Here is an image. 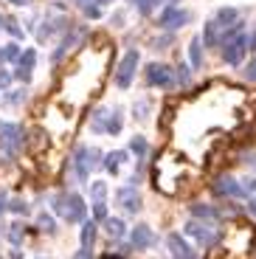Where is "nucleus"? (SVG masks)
Returning <instances> with one entry per match:
<instances>
[{"instance_id": "1", "label": "nucleus", "mask_w": 256, "mask_h": 259, "mask_svg": "<svg viewBox=\"0 0 256 259\" xmlns=\"http://www.w3.org/2000/svg\"><path fill=\"white\" fill-rule=\"evenodd\" d=\"M250 51V34L245 31L242 23H237L234 28H228L220 42V54H223V62L228 65H242L245 54Z\"/></svg>"}, {"instance_id": "2", "label": "nucleus", "mask_w": 256, "mask_h": 259, "mask_svg": "<svg viewBox=\"0 0 256 259\" xmlns=\"http://www.w3.org/2000/svg\"><path fill=\"white\" fill-rule=\"evenodd\" d=\"M54 211H57L65 223H82L84 211H88V203H84L76 192H62V194L54 197Z\"/></svg>"}, {"instance_id": "3", "label": "nucleus", "mask_w": 256, "mask_h": 259, "mask_svg": "<svg viewBox=\"0 0 256 259\" xmlns=\"http://www.w3.org/2000/svg\"><path fill=\"white\" fill-rule=\"evenodd\" d=\"M99 152L96 147H88V144H79L76 147V152H73V172H76V181H82V183H88V178H90V172L99 166V163H104V161H99Z\"/></svg>"}, {"instance_id": "4", "label": "nucleus", "mask_w": 256, "mask_h": 259, "mask_svg": "<svg viewBox=\"0 0 256 259\" xmlns=\"http://www.w3.org/2000/svg\"><path fill=\"white\" fill-rule=\"evenodd\" d=\"M138 59H141V54L135 51V48H130V51L121 57V62H118V71H115V84H118L121 91H130V88H133L135 71H138Z\"/></svg>"}, {"instance_id": "5", "label": "nucleus", "mask_w": 256, "mask_h": 259, "mask_svg": "<svg viewBox=\"0 0 256 259\" xmlns=\"http://www.w3.org/2000/svg\"><path fill=\"white\" fill-rule=\"evenodd\" d=\"M20 141H23V130L12 121H0V152L6 158L17 155Z\"/></svg>"}, {"instance_id": "6", "label": "nucleus", "mask_w": 256, "mask_h": 259, "mask_svg": "<svg viewBox=\"0 0 256 259\" xmlns=\"http://www.w3.org/2000/svg\"><path fill=\"white\" fill-rule=\"evenodd\" d=\"M186 234L192 237L197 245H203V248H211V245H217L220 242V234L217 231H211V223H203V220H189L186 223Z\"/></svg>"}, {"instance_id": "7", "label": "nucleus", "mask_w": 256, "mask_h": 259, "mask_svg": "<svg viewBox=\"0 0 256 259\" xmlns=\"http://www.w3.org/2000/svg\"><path fill=\"white\" fill-rule=\"evenodd\" d=\"M189 20H192V14L186 12V9H180L178 3H169V6L160 12L158 26L163 28V31H178V28H183Z\"/></svg>"}, {"instance_id": "8", "label": "nucleus", "mask_w": 256, "mask_h": 259, "mask_svg": "<svg viewBox=\"0 0 256 259\" xmlns=\"http://www.w3.org/2000/svg\"><path fill=\"white\" fill-rule=\"evenodd\" d=\"M147 82H149V88H172V84L178 82V76H175V71L169 65L152 62L147 68Z\"/></svg>"}, {"instance_id": "9", "label": "nucleus", "mask_w": 256, "mask_h": 259, "mask_svg": "<svg viewBox=\"0 0 256 259\" xmlns=\"http://www.w3.org/2000/svg\"><path fill=\"white\" fill-rule=\"evenodd\" d=\"M166 248H169V253H172V259H197V248L189 245L186 237L178 231L166 234Z\"/></svg>"}, {"instance_id": "10", "label": "nucleus", "mask_w": 256, "mask_h": 259, "mask_svg": "<svg viewBox=\"0 0 256 259\" xmlns=\"http://www.w3.org/2000/svg\"><path fill=\"white\" fill-rule=\"evenodd\" d=\"M115 203H118L121 211H127V214L141 211V194H138V189H133V183H130V186H121L115 192Z\"/></svg>"}, {"instance_id": "11", "label": "nucleus", "mask_w": 256, "mask_h": 259, "mask_svg": "<svg viewBox=\"0 0 256 259\" xmlns=\"http://www.w3.org/2000/svg\"><path fill=\"white\" fill-rule=\"evenodd\" d=\"M214 192L223 194V197H248V192H245L242 181H237V178H231V175H223L217 178V183H214Z\"/></svg>"}, {"instance_id": "12", "label": "nucleus", "mask_w": 256, "mask_h": 259, "mask_svg": "<svg viewBox=\"0 0 256 259\" xmlns=\"http://www.w3.org/2000/svg\"><path fill=\"white\" fill-rule=\"evenodd\" d=\"M17 71H14V79H20V82H31V73H34V65H37V51L34 48H26V51L20 54L17 62Z\"/></svg>"}, {"instance_id": "13", "label": "nucleus", "mask_w": 256, "mask_h": 259, "mask_svg": "<svg viewBox=\"0 0 256 259\" xmlns=\"http://www.w3.org/2000/svg\"><path fill=\"white\" fill-rule=\"evenodd\" d=\"M155 245V231L149 226H135L133 231H130V248H135V251H147V248Z\"/></svg>"}, {"instance_id": "14", "label": "nucleus", "mask_w": 256, "mask_h": 259, "mask_svg": "<svg viewBox=\"0 0 256 259\" xmlns=\"http://www.w3.org/2000/svg\"><path fill=\"white\" fill-rule=\"evenodd\" d=\"M223 28L217 26V20H205V26H203V34H200V37H203V42L208 48H220V42H223Z\"/></svg>"}, {"instance_id": "15", "label": "nucleus", "mask_w": 256, "mask_h": 259, "mask_svg": "<svg viewBox=\"0 0 256 259\" xmlns=\"http://www.w3.org/2000/svg\"><path fill=\"white\" fill-rule=\"evenodd\" d=\"M214 20H217V26L223 28V31H228V28H234V26L239 23V9H234V6H223V9H217ZM223 37H225V34H223Z\"/></svg>"}, {"instance_id": "16", "label": "nucleus", "mask_w": 256, "mask_h": 259, "mask_svg": "<svg viewBox=\"0 0 256 259\" xmlns=\"http://www.w3.org/2000/svg\"><path fill=\"white\" fill-rule=\"evenodd\" d=\"M203 37L200 34H194L192 37V42H189V65L192 68H203Z\"/></svg>"}, {"instance_id": "17", "label": "nucleus", "mask_w": 256, "mask_h": 259, "mask_svg": "<svg viewBox=\"0 0 256 259\" xmlns=\"http://www.w3.org/2000/svg\"><path fill=\"white\" fill-rule=\"evenodd\" d=\"M127 161H130L127 152H124V149H115V152H110V155L104 158V169H107L110 175H118V172H121V166Z\"/></svg>"}, {"instance_id": "18", "label": "nucleus", "mask_w": 256, "mask_h": 259, "mask_svg": "<svg viewBox=\"0 0 256 259\" xmlns=\"http://www.w3.org/2000/svg\"><path fill=\"white\" fill-rule=\"evenodd\" d=\"M104 231H107L110 240L127 237V226H124V220H118V217H107V220H104Z\"/></svg>"}, {"instance_id": "19", "label": "nucleus", "mask_w": 256, "mask_h": 259, "mask_svg": "<svg viewBox=\"0 0 256 259\" xmlns=\"http://www.w3.org/2000/svg\"><path fill=\"white\" fill-rule=\"evenodd\" d=\"M96 223H99V220H88V223L82 226V234H79L82 248H93V245H96V231H99Z\"/></svg>"}, {"instance_id": "20", "label": "nucleus", "mask_w": 256, "mask_h": 259, "mask_svg": "<svg viewBox=\"0 0 256 259\" xmlns=\"http://www.w3.org/2000/svg\"><path fill=\"white\" fill-rule=\"evenodd\" d=\"M192 217H194V220L200 217L203 223H214V220L220 217V214L214 211L211 206H203V203H194V206H192Z\"/></svg>"}, {"instance_id": "21", "label": "nucleus", "mask_w": 256, "mask_h": 259, "mask_svg": "<svg viewBox=\"0 0 256 259\" xmlns=\"http://www.w3.org/2000/svg\"><path fill=\"white\" fill-rule=\"evenodd\" d=\"M110 118H113V113L102 107V110L93 113V124H90V127L96 130V133H107V130H110Z\"/></svg>"}, {"instance_id": "22", "label": "nucleus", "mask_w": 256, "mask_h": 259, "mask_svg": "<svg viewBox=\"0 0 256 259\" xmlns=\"http://www.w3.org/2000/svg\"><path fill=\"white\" fill-rule=\"evenodd\" d=\"M147 149H149L147 138H141V136H133V141H130V152H133L135 158H144V155H147Z\"/></svg>"}, {"instance_id": "23", "label": "nucleus", "mask_w": 256, "mask_h": 259, "mask_svg": "<svg viewBox=\"0 0 256 259\" xmlns=\"http://www.w3.org/2000/svg\"><path fill=\"white\" fill-rule=\"evenodd\" d=\"M65 23H68V20H62V17H57V20H48V26H42V28H39V39H48L54 31H59V28H62Z\"/></svg>"}, {"instance_id": "24", "label": "nucleus", "mask_w": 256, "mask_h": 259, "mask_svg": "<svg viewBox=\"0 0 256 259\" xmlns=\"http://www.w3.org/2000/svg\"><path fill=\"white\" fill-rule=\"evenodd\" d=\"M90 197H93V200H104V197H107V183H104V181H93V183H90Z\"/></svg>"}, {"instance_id": "25", "label": "nucleus", "mask_w": 256, "mask_h": 259, "mask_svg": "<svg viewBox=\"0 0 256 259\" xmlns=\"http://www.w3.org/2000/svg\"><path fill=\"white\" fill-rule=\"evenodd\" d=\"M110 214H107V200H93V220L104 223Z\"/></svg>"}, {"instance_id": "26", "label": "nucleus", "mask_w": 256, "mask_h": 259, "mask_svg": "<svg viewBox=\"0 0 256 259\" xmlns=\"http://www.w3.org/2000/svg\"><path fill=\"white\" fill-rule=\"evenodd\" d=\"M121 124H124L121 110H113V118H110V130H107V136H118V133H121Z\"/></svg>"}, {"instance_id": "27", "label": "nucleus", "mask_w": 256, "mask_h": 259, "mask_svg": "<svg viewBox=\"0 0 256 259\" xmlns=\"http://www.w3.org/2000/svg\"><path fill=\"white\" fill-rule=\"evenodd\" d=\"M23 237H26L23 223H12V228H9V240H12V245H20V242H23Z\"/></svg>"}, {"instance_id": "28", "label": "nucleus", "mask_w": 256, "mask_h": 259, "mask_svg": "<svg viewBox=\"0 0 256 259\" xmlns=\"http://www.w3.org/2000/svg\"><path fill=\"white\" fill-rule=\"evenodd\" d=\"M20 54H23V51H20V46H17V42H9V46L3 48V59H6V62H17V59H20Z\"/></svg>"}, {"instance_id": "29", "label": "nucleus", "mask_w": 256, "mask_h": 259, "mask_svg": "<svg viewBox=\"0 0 256 259\" xmlns=\"http://www.w3.org/2000/svg\"><path fill=\"white\" fill-rule=\"evenodd\" d=\"M37 226H39V231H45V234H51L54 228H57V226H54V220H51V214H39Z\"/></svg>"}, {"instance_id": "30", "label": "nucleus", "mask_w": 256, "mask_h": 259, "mask_svg": "<svg viewBox=\"0 0 256 259\" xmlns=\"http://www.w3.org/2000/svg\"><path fill=\"white\" fill-rule=\"evenodd\" d=\"M175 76H178V82L183 84V88L192 82V73H189V68H186V65H178V73H175Z\"/></svg>"}, {"instance_id": "31", "label": "nucleus", "mask_w": 256, "mask_h": 259, "mask_svg": "<svg viewBox=\"0 0 256 259\" xmlns=\"http://www.w3.org/2000/svg\"><path fill=\"white\" fill-rule=\"evenodd\" d=\"M3 28H6V31L12 34L14 39H23V28H20L17 23H14V20H6V26H3Z\"/></svg>"}, {"instance_id": "32", "label": "nucleus", "mask_w": 256, "mask_h": 259, "mask_svg": "<svg viewBox=\"0 0 256 259\" xmlns=\"http://www.w3.org/2000/svg\"><path fill=\"white\" fill-rule=\"evenodd\" d=\"M245 79H248V82H256V54H253V59H250L248 65H245Z\"/></svg>"}, {"instance_id": "33", "label": "nucleus", "mask_w": 256, "mask_h": 259, "mask_svg": "<svg viewBox=\"0 0 256 259\" xmlns=\"http://www.w3.org/2000/svg\"><path fill=\"white\" fill-rule=\"evenodd\" d=\"M9 82H12V73L0 68V91H9Z\"/></svg>"}, {"instance_id": "34", "label": "nucleus", "mask_w": 256, "mask_h": 259, "mask_svg": "<svg viewBox=\"0 0 256 259\" xmlns=\"http://www.w3.org/2000/svg\"><path fill=\"white\" fill-rule=\"evenodd\" d=\"M9 208H12V211H17V214H26L28 211V206L23 200H12V203H9Z\"/></svg>"}, {"instance_id": "35", "label": "nucleus", "mask_w": 256, "mask_h": 259, "mask_svg": "<svg viewBox=\"0 0 256 259\" xmlns=\"http://www.w3.org/2000/svg\"><path fill=\"white\" fill-rule=\"evenodd\" d=\"M242 186H245V192H248L250 197H253V194H256V178H245Z\"/></svg>"}, {"instance_id": "36", "label": "nucleus", "mask_w": 256, "mask_h": 259, "mask_svg": "<svg viewBox=\"0 0 256 259\" xmlns=\"http://www.w3.org/2000/svg\"><path fill=\"white\" fill-rule=\"evenodd\" d=\"M26 99V91H14V93H9V104H20Z\"/></svg>"}, {"instance_id": "37", "label": "nucleus", "mask_w": 256, "mask_h": 259, "mask_svg": "<svg viewBox=\"0 0 256 259\" xmlns=\"http://www.w3.org/2000/svg\"><path fill=\"white\" fill-rule=\"evenodd\" d=\"M73 259H93V251H90V248H82V251L73 253Z\"/></svg>"}, {"instance_id": "38", "label": "nucleus", "mask_w": 256, "mask_h": 259, "mask_svg": "<svg viewBox=\"0 0 256 259\" xmlns=\"http://www.w3.org/2000/svg\"><path fill=\"white\" fill-rule=\"evenodd\" d=\"M245 208H248L250 217H256V194H253V197H248V206H245Z\"/></svg>"}, {"instance_id": "39", "label": "nucleus", "mask_w": 256, "mask_h": 259, "mask_svg": "<svg viewBox=\"0 0 256 259\" xmlns=\"http://www.w3.org/2000/svg\"><path fill=\"white\" fill-rule=\"evenodd\" d=\"M9 208V203H6V192H3V189H0V214L6 211Z\"/></svg>"}, {"instance_id": "40", "label": "nucleus", "mask_w": 256, "mask_h": 259, "mask_svg": "<svg viewBox=\"0 0 256 259\" xmlns=\"http://www.w3.org/2000/svg\"><path fill=\"white\" fill-rule=\"evenodd\" d=\"M250 51H256V31L250 34Z\"/></svg>"}, {"instance_id": "41", "label": "nucleus", "mask_w": 256, "mask_h": 259, "mask_svg": "<svg viewBox=\"0 0 256 259\" xmlns=\"http://www.w3.org/2000/svg\"><path fill=\"white\" fill-rule=\"evenodd\" d=\"M9 3H14V6H26L28 0H9Z\"/></svg>"}, {"instance_id": "42", "label": "nucleus", "mask_w": 256, "mask_h": 259, "mask_svg": "<svg viewBox=\"0 0 256 259\" xmlns=\"http://www.w3.org/2000/svg\"><path fill=\"white\" fill-rule=\"evenodd\" d=\"M3 26H6V23H3V17H0V28H3Z\"/></svg>"}]
</instances>
